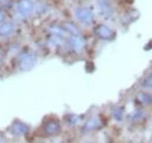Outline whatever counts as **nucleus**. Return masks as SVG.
I'll list each match as a JSON object with an SVG mask.
<instances>
[{"label":"nucleus","mask_w":152,"mask_h":143,"mask_svg":"<svg viewBox=\"0 0 152 143\" xmlns=\"http://www.w3.org/2000/svg\"><path fill=\"white\" fill-rule=\"evenodd\" d=\"M0 1H1V0H0Z\"/></svg>","instance_id":"39448f33"},{"label":"nucleus","mask_w":152,"mask_h":143,"mask_svg":"<svg viewBox=\"0 0 152 143\" xmlns=\"http://www.w3.org/2000/svg\"><path fill=\"white\" fill-rule=\"evenodd\" d=\"M32 7H33V5L29 0H19V2L17 5V8H18L19 13L23 14V15L29 14V12L32 11Z\"/></svg>","instance_id":"7ed1b4c3"},{"label":"nucleus","mask_w":152,"mask_h":143,"mask_svg":"<svg viewBox=\"0 0 152 143\" xmlns=\"http://www.w3.org/2000/svg\"><path fill=\"white\" fill-rule=\"evenodd\" d=\"M4 59H5V51L2 49V47H0V67L4 62Z\"/></svg>","instance_id":"20e7f679"},{"label":"nucleus","mask_w":152,"mask_h":143,"mask_svg":"<svg viewBox=\"0 0 152 143\" xmlns=\"http://www.w3.org/2000/svg\"><path fill=\"white\" fill-rule=\"evenodd\" d=\"M27 125L20 121H14L12 125L10 127V131L13 134V135H25L27 133Z\"/></svg>","instance_id":"f257e3e1"},{"label":"nucleus","mask_w":152,"mask_h":143,"mask_svg":"<svg viewBox=\"0 0 152 143\" xmlns=\"http://www.w3.org/2000/svg\"><path fill=\"white\" fill-rule=\"evenodd\" d=\"M14 25L12 22H7V21H2L0 24V36L7 38V36L12 35L14 32Z\"/></svg>","instance_id":"f03ea898"}]
</instances>
